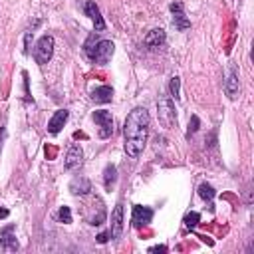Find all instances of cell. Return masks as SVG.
<instances>
[{
  "mask_svg": "<svg viewBox=\"0 0 254 254\" xmlns=\"http://www.w3.org/2000/svg\"><path fill=\"white\" fill-rule=\"evenodd\" d=\"M149 113L145 107H135L129 111L125 125H123V137H125V153L131 159H137L147 143L149 137Z\"/></svg>",
  "mask_w": 254,
  "mask_h": 254,
  "instance_id": "obj_1",
  "label": "cell"
},
{
  "mask_svg": "<svg viewBox=\"0 0 254 254\" xmlns=\"http://www.w3.org/2000/svg\"><path fill=\"white\" fill-rule=\"evenodd\" d=\"M113 42L109 40H95L93 36L85 42V54L87 58L93 62V64H99V65H105L111 56H113Z\"/></svg>",
  "mask_w": 254,
  "mask_h": 254,
  "instance_id": "obj_2",
  "label": "cell"
},
{
  "mask_svg": "<svg viewBox=\"0 0 254 254\" xmlns=\"http://www.w3.org/2000/svg\"><path fill=\"white\" fill-rule=\"evenodd\" d=\"M157 109H159V119L167 129L177 127V113H175V105L171 97H161L157 101Z\"/></svg>",
  "mask_w": 254,
  "mask_h": 254,
  "instance_id": "obj_3",
  "label": "cell"
},
{
  "mask_svg": "<svg viewBox=\"0 0 254 254\" xmlns=\"http://www.w3.org/2000/svg\"><path fill=\"white\" fill-rule=\"evenodd\" d=\"M52 54H54V38L50 34H46V36H42L38 40V44L34 48V58H36V62L40 65H44V64H48L52 60Z\"/></svg>",
  "mask_w": 254,
  "mask_h": 254,
  "instance_id": "obj_4",
  "label": "cell"
},
{
  "mask_svg": "<svg viewBox=\"0 0 254 254\" xmlns=\"http://www.w3.org/2000/svg\"><path fill=\"white\" fill-rule=\"evenodd\" d=\"M93 121L99 125V137L101 139H107L113 133V117L109 111H105V109L93 111Z\"/></svg>",
  "mask_w": 254,
  "mask_h": 254,
  "instance_id": "obj_5",
  "label": "cell"
},
{
  "mask_svg": "<svg viewBox=\"0 0 254 254\" xmlns=\"http://www.w3.org/2000/svg\"><path fill=\"white\" fill-rule=\"evenodd\" d=\"M103 220H105V204L99 196H95L91 200V204L87 206V222L93 226H99V224H103Z\"/></svg>",
  "mask_w": 254,
  "mask_h": 254,
  "instance_id": "obj_6",
  "label": "cell"
},
{
  "mask_svg": "<svg viewBox=\"0 0 254 254\" xmlns=\"http://www.w3.org/2000/svg\"><path fill=\"white\" fill-rule=\"evenodd\" d=\"M83 12H85V16H89V18H91L93 28H95L97 32H103V30H105L103 16H101V12H99V8H97V4H95V2L85 0V2H83Z\"/></svg>",
  "mask_w": 254,
  "mask_h": 254,
  "instance_id": "obj_7",
  "label": "cell"
},
{
  "mask_svg": "<svg viewBox=\"0 0 254 254\" xmlns=\"http://www.w3.org/2000/svg\"><path fill=\"white\" fill-rule=\"evenodd\" d=\"M121 234H123V204L119 202V204H115V208L111 212V230H109V236L113 240H117V238H121Z\"/></svg>",
  "mask_w": 254,
  "mask_h": 254,
  "instance_id": "obj_8",
  "label": "cell"
},
{
  "mask_svg": "<svg viewBox=\"0 0 254 254\" xmlns=\"http://www.w3.org/2000/svg\"><path fill=\"white\" fill-rule=\"evenodd\" d=\"M81 161H83V151H81V147H79V145H69V149H67V153H65V161H64L65 171L77 169V167L81 165Z\"/></svg>",
  "mask_w": 254,
  "mask_h": 254,
  "instance_id": "obj_9",
  "label": "cell"
},
{
  "mask_svg": "<svg viewBox=\"0 0 254 254\" xmlns=\"http://www.w3.org/2000/svg\"><path fill=\"white\" fill-rule=\"evenodd\" d=\"M171 12H173V24H175L181 32H185V30L190 28V22H189V18H187L185 12H183V4H181V2H173V4H171Z\"/></svg>",
  "mask_w": 254,
  "mask_h": 254,
  "instance_id": "obj_10",
  "label": "cell"
},
{
  "mask_svg": "<svg viewBox=\"0 0 254 254\" xmlns=\"http://www.w3.org/2000/svg\"><path fill=\"white\" fill-rule=\"evenodd\" d=\"M0 250H18V240L14 236L12 224L0 230Z\"/></svg>",
  "mask_w": 254,
  "mask_h": 254,
  "instance_id": "obj_11",
  "label": "cell"
},
{
  "mask_svg": "<svg viewBox=\"0 0 254 254\" xmlns=\"http://www.w3.org/2000/svg\"><path fill=\"white\" fill-rule=\"evenodd\" d=\"M151 218H153V210L149 206H143V204L133 206V224L135 226H145L151 222Z\"/></svg>",
  "mask_w": 254,
  "mask_h": 254,
  "instance_id": "obj_12",
  "label": "cell"
},
{
  "mask_svg": "<svg viewBox=\"0 0 254 254\" xmlns=\"http://www.w3.org/2000/svg\"><path fill=\"white\" fill-rule=\"evenodd\" d=\"M65 121H67V111H65V109H58V111L52 115V119L48 121V131H50L52 135L60 133Z\"/></svg>",
  "mask_w": 254,
  "mask_h": 254,
  "instance_id": "obj_13",
  "label": "cell"
},
{
  "mask_svg": "<svg viewBox=\"0 0 254 254\" xmlns=\"http://www.w3.org/2000/svg\"><path fill=\"white\" fill-rule=\"evenodd\" d=\"M145 46L147 48H151V50H155V48H161L163 44H165V30H161V28H153L147 36H145Z\"/></svg>",
  "mask_w": 254,
  "mask_h": 254,
  "instance_id": "obj_14",
  "label": "cell"
},
{
  "mask_svg": "<svg viewBox=\"0 0 254 254\" xmlns=\"http://www.w3.org/2000/svg\"><path fill=\"white\" fill-rule=\"evenodd\" d=\"M238 75H236V71L234 69H230L228 71V75H226V81H224V91H226V95L230 97V99H236L238 97Z\"/></svg>",
  "mask_w": 254,
  "mask_h": 254,
  "instance_id": "obj_15",
  "label": "cell"
},
{
  "mask_svg": "<svg viewBox=\"0 0 254 254\" xmlns=\"http://www.w3.org/2000/svg\"><path fill=\"white\" fill-rule=\"evenodd\" d=\"M69 190L71 194H87L91 190V183L85 179V177H75L71 183H69Z\"/></svg>",
  "mask_w": 254,
  "mask_h": 254,
  "instance_id": "obj_16",
  "label": "cell"
},
{
  "mask_svg": "<svg viewBox=\"0 0 254 254\" xmlns=\"http://www.w3.org/2000/svg\"><path fill=\"white\" fill-rule=\"evenodd\" d=\"M111 97H113V89L109 85H101L91 91V99L97 103H107V101H111Z\"/></svg>",
  "mask_w": 254,
  "mask_h": 254,
  "instance_id": "obj_17",
  "label": "cell"
},
{
  "mask_svg": "<svg viewBox=\"0 0 254 254\" xmlns=\"http://www.w3.org/2000/svg\"><path fill=\"white\" fill-rule=\"evenodd\" d=\"M115 181H117V169L113 165H107L105 167V173H103V185H105V189L111 190V187L115 185Z\"/></svg>",
  "mask_w": 254,
  "mask_h": 254,
  "instance_id": "obj_18",
  "label": "cell"
},
{
  "mask_svg": "<svg viewBox=\"0 0 254 254\" xmlns=\"http://www.w3.org/2000/svg\"><path fill=\"white\" fill-rule=\"evenodd\" d=\"M198 194H200V198L202 200H206V202H212V198H214V194H216V190L208 185V183H202L200 187H198Z\"/></svg>",
  "mask_w": 254,
  "mask_h": 254,
  "instance_id": "obj_19",
  "label": "cell"
},
{
  "mask_svg": "<svg viewBox=\"0 0 254 254\" xmlns=\"http://www.w3.org/2000/svg\"><path fill=\"white\" fill-rule=\"evenodd\" d=\"M179 89H181V79H179V77H173V79H171V83H169L171 99H179Z\"/></svg>",
  "mask_w": 254,
  "mask_h": 254,
  "instance_id": "obj_20",
  "label": "cell"
},
{
  "mask_svg": "<svg viewBox=\"0 0 254 254\" xmlns=\"http://www.w3.org/2000/svg\"><path fill=\"white\" fill-rule=\"evenodd\" d=\"M198 220H200V214L192 210V212H189V214L185 216V226H187V228H194V226L198 224Z\"/></svg>",
  "mask_w": 254,
  "mask_h": 254,
  "instance_id": "obj_21",
  "label": "cell"
},
{
  "mask_svg": "<svg viewBox=\"0 0 254 254\" xmlns=\"http://www.w3.org/2000/svg\"><path fill=\"white\" fill-rule=\"evenodd\" d=\"M58 218H60V222H64V224H69V222H71V210H69V206H60Z\"/></svg>",
  "mask_w": 254,
  "mask_h": 254,
  "instance_id": "obj_22",
  "label": "cell"
},
{
  "mask_svg": "<svg viewBox=\"0 0 254 254\" xmlns=\"http://www.w3.org/2000/svg\"><path fill=\"white\" fill-rule=\"evenodd\" d=\"M196 129H198V117H196V115H192V117H190V121H189V131H187V135L190 137Z\"/></svg>",
  "mask_w": 254,
  "mask_h": 254,
  "instance_id": "obj_23",
  "label": "cell"
},
{
  "mask_svg": "<svg viewBox=\"0 0 254 254\" xmlns=\"http://www.w3.org/2000/svg\"><path fill=\"white\" fill-rule=\"evenodd\" d=\"M107 238H109V234H107V232L97 234V242H99V244H105V242H107Z\"/></svg>",
  "mask_w": 254,
  "mask_h": 254,
  "instance_id": "obj_24",
  "label": "cell"
},
{
  "mask_svg": "<svg viewBox=\"0 0 254 254\" xmlns=\"http://www.w3.org/2000/svg\"><path fill=\"white\" fill-rule=\"evenodd\" d=\"M149 252H167V246H163V244L161 246H151Z\"/></svg>",
  "mask_w": 254,
  "mask_h": 254,
  "instance_id": "obj_25",
  "label": "cell"
},
{
  "mask_svg": "<svg viewBox=\"0 0 254 254\" xmlns=\"http://www.w3.org/2000/svg\"><path fill=\"white\" fill-rule=\"evenodd\" d=\"M8 214H10V212H8V208H2V206H0V218H6Z\"/></svg>",
  "mask_w": 254,
  "mask_h": 254,
  "instance_id": "obj_26",
  "label": "cell"
},
{
  "mask_svg": "<svg viewBox=\"0 0 254 254\" xmlns=\"http://www.w3.org/2000/svg\"><path fill=\"white\" fill-rule=\"evenodd\" d=\"M0 139H2V129H0Z\"/></svg>",
  "mask_w": 254,
  "mask_h": 254,
  "instance_id": "obj_27",
  "label": "cell"
}]
</instances>
